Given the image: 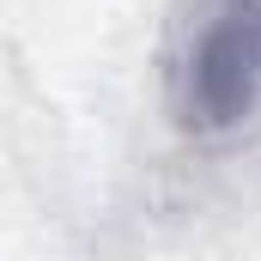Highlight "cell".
<instances>
[{"label": "cell", "instance_id": "1", "mask_svg": "<svg viewBox=\"0 0 261 261\" xmlns=\"http://www.w3.org/2000/svg\"><path fill=\"white\" fill-rule=\"evenodd\" d=\"M176 110L195 134H237L261 116V0H225L200 24Z\"/></svg>", "mask_w": 261, "mask_h": 261}]
</instances>
